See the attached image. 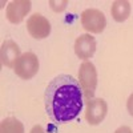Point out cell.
<instances>
[{
    "label": "cell",
    "instance_id": "3957f363",
    "mask_svg": "<svg viewBox=\"0 0 133 133\" xmlns=\"http://www.w3.org/2000/svg\"><path fill=\"white\" fill-rule=\"evenodd\" d=\"M40 63L37 56L33 52H25L17 59L15 64V73L23 80H29L39 72Z\"/></svg>",
    "mask_w": 133,
    "mask_h": 133
},
{
    "label": "cell",
    "instance_id": "5b68a950",
    "mask_svg": "<svg viewBox=\"0 0 133 133\" xmlns=\"http://www.w3.org/2000/svg\"><path fill=\"white\" fill-rule=\"evenodd\" d=\"M107 113H108V105L104 98L87 100L85 120L89 125H98L105 118Z\"/></svg>",
    "mask_w": 133,
    "mask_h": 133
},
{
    "label": "cell",
    "instance_id": "6da1fadb",
    "mask_svg": "<svg viewBox=\"0 0 133 133\" xmlns=\"http://www.w3.org/2000/svg\"><path fill=\"white\" fill-rule=\"evenodd\" d=\"M47 115L55 123H69L83 109L80 81L71 75H59L48 84L44 93Z\"/></svg>",
    "mask_w": 133,
    "mask_h": 133
},
{
    "label": "cell",
    "instance_id": "7a4b0ae2",
    "mask_svg": "<svg viewBox=\"0 0 133 133\" xmlns=\"http://www.w3.org/2000/svg\"><path fill=\"white\" fill-rule=\"evenodd\" d=\"M79 81L81 85L83 93L87 100H91L95 96V91L97 87V71L93 63L84 61L79 69Z\"/></svg>",
    "mask_w": 133,
    "mask_h": 133
},
{
    "label": "cell",
    "instance_id": "8992f818",
    "mask_svg": "<svg viewBox=\"0 0 133 133\" xmlns=\"http://www.w3.org/2000/svg\"><path fill=\"white\" fill-rule=\"evenodd\" d=\"M27 29L33 39H45L51 33V23L41 14H33L27 20Z\"/></svg>",
    "mask_w": 133,
    "mask_h": 133
},
{
    "label": "cell",
    "instance_id": "9c48e42d",
    "mask_svg": "<svg viewBox=\"0 0 133 133\" xmlns=\"http://www.w3.org/2000/svg\"><path fill=\"white\" fill-rule=\"evenodd\" d=\"M20 56H21L20 48L14 40H5L2 44L0 59H2V64L4 66H7V68H15V64Z\"/></svg>",
    "mask_w": 133,
    "mask_h": 133
},
{
    "label": "cell",
    "instance_id": "ba28073f",
    "mask_svg": "<svg viewBox=\"0 0 133 133\" xmlns=\"http://www.w3.org/2000/svg\"><path fill=\"white\" fill-rule=\"evenodd\" d=\"M96 52V40L89 33L80 35L75 41V53L79 59L88 60L91 59Z\"/></svg>",
    "mask_w": 133,
    "mask_h": 133
},
{
    "label": "cell",
    "instance_id": "52a82bcc",
    "mask_svg": "<svg viewBox=\"0 0 133 133\" xmlns=\"http://www.w3.org/2000/svg\"><path fill=\"white\" fill-rule=\"evenodd\" d=\"M32 8L29 0H14L7 5V19L12 24H20Z\"/></svg>",
    "mask_w": 133,
    "mask_h": 133
},
{
    "label": "cell",
    "instance_id": "7c38bea8",
    "mask_svg": "<svg viewBox=\"0 0 133 133\" xmlns=\"http://www.w3.org/2000/svg\"><path fill=\"white\" fill-rule=\"evenodd\" d=\"M127 109H128L129 115H130V116H133V93L129 96L128 101H127Z\"/></svg>",
    "mask_w": 133,
    "mask_h": 133
},
{
    "label": "cell",
    "instance_id": "30bf717a",
    "mask_svg": "<svg viewBox=\"0 0 133 133\" xmlns=\"http://www.w3.org/2000/svg\"><path fill=\"white\" fill-rule=\"evenodd\" d=\"M110 14L117 23H123L130 15V3L127 0H116L112 4Z\"/></svg>",
    "mask_w": 133,
    "mask_h": 133
},
{
    "label": "cell",
    "instance_id": "4fadbf2b",
    "mask_svg": "<svg viewBox=\"0 0 133 133\" xmlns=\"http://www.w3.org/2000/svg\"><path fill=\"white\" fill-rule=\"evenodd\" d=\"M115 133H133V132H132V129H130L129 127L123 125V127H120L118 129H116V132H115Z\"/></svg>",
    "mask_w": 133,
    "mask_h": 133
},
{
    "label": "cell",
    "instance_id": "5bb4252c",
    "mask_svg": "<svg viewBox=\"0 0 133 133\" xmlns=\"http://www.w3.org/2000/svg\"><path fill=\"white\" fill-rule=\"evenodd\" d=\"M29 133H45V132H44V129H43L41 125H35V127L31 129Z\"/></svg>",
    "mask_w": 133,
    "mask_h": 133
},
{
    "label": "cell",
    "instance_id": "8fae6325",
    "mask_svg": "<svg viewBox=\"0 0 133 133\" xmlns=\"http://www.w3.org/2000/svg\"><path fill=\"white\" fill-rule=\"evenodd\" d=\"M0 133H24V125L15 117H7L2 121Z\"/></svg>",
    "mask_w": 133,
    "mask_h": 133
},
{
    "label": "cell",
    "instance_id": "277c9868",
    "mask_svg": "<svg viewBox=\"0 0 133 133\" xmlns=\"http://www.w3.org/2000/svg\"><path fill=\"white\" fill-rule=\"evenodd\" d=\"M81 25L87 32H89V35L91 33H101L107 25L105 15L96 8L84 9L81 14Z\"/></svg>",
    "mask_w": 133,
    "mask_h": 133
}]
</instances>
